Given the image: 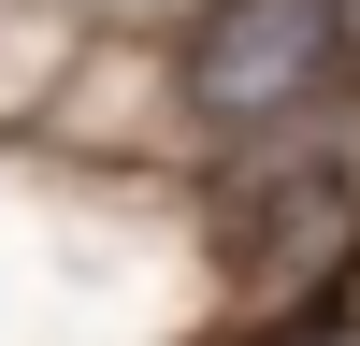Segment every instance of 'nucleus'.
<instances>
[{
	"instance_id": "nucleus-1",
	"label": "nucleus",
	"mask_w": 360,
	"mask_h": 346,
	"mask_svg": "<svg viewBox=\"0 0 360 346\" xmlns=\"http://www.w3.org/2000/svg\"><path fill=\"white\" fill-rule=\"evenodd\" d=\"M360 44V0H217L188 29V101L217 130H288L303 101H332Z\"/></svg>"
},
{
	"instance_id": "nucleus-2",
	"label": "nucleus",
	"mask_w": 360,
	"mask_h": 346,
	"mask_svg": "<svg viewBox=\"0 0 360 346\" xmlns=\"http://www.w3.org/2000/svg\"><path fill=\"white\" fill-rule=\"evenodd\" d=\"M288 346H360V332H288Z\"/></svg>"
}]
</instances>
